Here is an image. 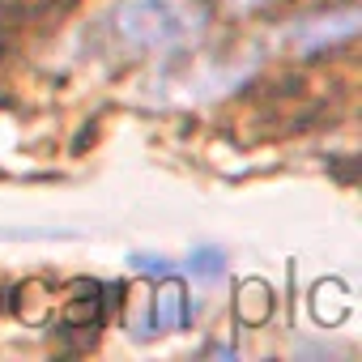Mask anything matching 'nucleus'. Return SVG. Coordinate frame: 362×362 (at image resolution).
I'll return each mask as SVG.
<instances>
[{
	"label": "nucleus",
	"instance_id": "8",
	"mask_svg": "<svg viewBox=\"0 0 362 362\" xmlns=\"http://www.w3.org/2000/svg\"><path fill=\"white\" fill-rule=\"evenodd\" d=\"M132 269H141V273H158V277H166V273H170V264H166L162 256H145V252H136V256H132Z\"/></svg>",
	"mask_w": 362,
	"mask_h": 362
},
{
	"label": "nucleus",
	"instance_id": "7",
	"mask_svg": "<svg viewBox=\"0 0 362 362\" xmlns=\"http://www.w3.org/2000/svg\"><path fill=\"white\" fill-rule=\"evenodd\" d=\"M188 269H192V277H201V281H222L226 277V252H218V247H197L192 256H188Z\"/></svg>",
	"mask_w": 362,
	"mask_h": 362
},
{
	"label": "nucleus",
	"instance_id": "3",
	"mask_svg": "<svg viewBox=\"0 0 362 362\" xmlns=\"http://www.w3.org/2000/svg\"><path fill=\"white\" fill-rule=\"evenodd\" d=\"M354 30H358V13H354V9H345V13H337V18H315L311 30L298 35V47H303V52H320V47H328V43H337V39H349Z\"/></svg>",
	"mask_w": 362,
	"mask_h": 362
},
{
	"label": "nucleus",
	"instance_id": "6",
	"mask_svg": "<svg viewBox=\"0 0 362 362\" xmlns=\"http://www.w3.org/2000/svg\"><path fill=\"white\" fill-rule=\"evenodd\" d=\"M52 294H47V286L43 281H26V286H18V298H13V307H18V315L26 320V324H39L47 311H52Z\"/></svg>",
	"mask_w": 362,
	"mask_h": 362
},
{
	"label": "nucleus",
	"instance_id": "1",
	"mask_svg": "<svg viewBox=\"0 0 362 362\" xmlns=\"http://www.w3.org/2000/svg\"><path fill=\"white\" fill-rule=\"evenodd\" d=\"M115 43L128 52H166L192 30L179 0H124L111 13Z\"/></svg>",
	"mask_w": 362,
	"mask_h": 362
},
{
	"label": "nucleus",
	"instance_id": "4",
	"mask_svg": "<svg viewBox=\"0 0 362 362\" xmlns=\"http://www.w3.org/2000/svg\"><path fill=\"white\" fill-rule=\"evenodd\" d=\"M235 315L243 324H252V328L264 324L273 315V286L269 281H243L239 294H235Z\"/></svg>",
	"mask_w": 362,
	"mask_h": 362
},
{
	"label": "nucleus",
	"instance_id": "9",
	"mask_svg": "<svg viewBox=\"0 0 362 362\" xmlns=\"http://www.w3.org/2000/svg\"><path fill=\"white\" fill-rule=\"evenodd\" d=\"M235 5H260V0H235Z\"/></svg>",
	"mask_w": 362,
	"mask_h": 362
},
{
	"label": "nucleus",
	"instance_id": "5",
	"mask_svg": "<svg viewBox=\"0 0 362 362\" xmlns=\"http://www.w3.org/2000/svg\"><path fill=\"white\" fill-rule=\"evenodd\" d=\"M60 324H64V328H98V324H103V298H98L94 290L69 298L64 311H60Z\"/></svg>",
	"mask_w": 362,
	"mask_h": 362
},
{
	"label": "nucleus",
	"instance_id": "2",
	"mask_svg": "<svg viewBox=\"0 0 362 362\" xmlns=\"http://www.w3.org/2000/svg\"><path fill=\"white\" fill-rule=\"evenodd\" d=\"M184 324H188V290H184V281L166 277L153 294V328L158 332H179Z\"/></svg>",
	"mask_w": 362,
	"mask_h": 362
}]
</instances>
